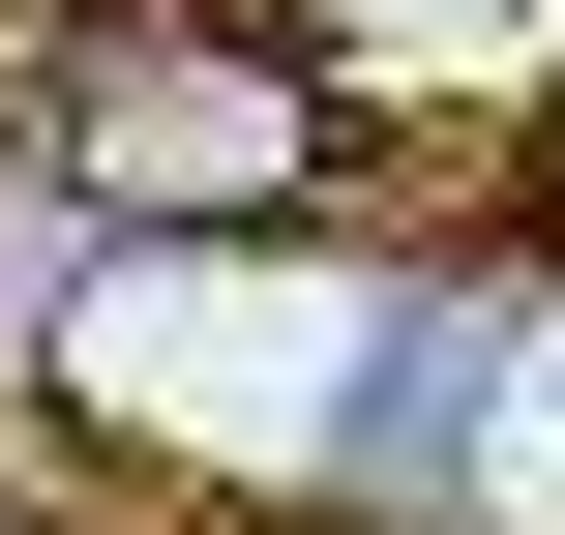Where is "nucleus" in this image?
<instances>
[{
	"instance_id": "nucleus-1",
	"label": "nucleus",
	"mask_w": 565,
	"mask_h": 535,
	"mask_svg": "<svg viewBox=\"0 0 565 535\" xmlns=\"http://www.w3.org/2000/svg\"><path fill=\"white\" fill-rule=\"evenodd\" d=\"M417 357H447V298L358 268V208L328 238H89L60 268V417L209 477V506H387L417 477Z\"/></svg>"
},
{
	"instance_id": "nucleus-2",
	"label": "nucleus",
	"mask_w": 565,
	"mask_h": 535,
	"mask_svg": "<svg viewBox=\"0 0 565 535\" xmlns=\"http://www.w3.org/2000/svg\"><path fill=\"white\" fill-rule=\"evenodd\" d=\"M30 149H60L89 238H328L358 208V89L268 0H89L60 89H30Z\"/></svg>"
},
{
	"instance_id": "nucleus-3",
	"label": "nucleus",
	"mask_w": 565,
	"mask_h": 535,
	"mask_svg": "<svg viewBox=\"0 0 565 535\" xmlns=\"http://www.w3.org/2000/svg\"><path fill=\"white\" fill-rule=\"evenodd\" d=\"M387 535H565V268H536V298H447Z\"/></svg>"
}]
</instances>
